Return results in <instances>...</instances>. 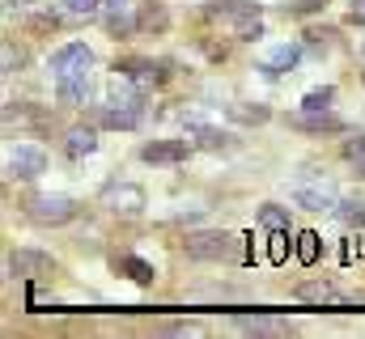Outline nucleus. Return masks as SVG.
I'll return each instance as SVG.
<instances>
[{"label": "nucleus", "instance_id": "obj_1", "mask_svg": "<svg viewBox=\"0 0 365 339\" xmlns=\"http://www.w3.org/2000/svg\"><path fill=\"white\" fill-rule=\"evenodd\" d=\"M204 21L217 26L221 34H230L234 43L264 38V9L255 0H208L204 4Z\"/></svg>", "mask_w": 365, "mask_h": 339}, {"label": "nucleus", "instance_id": "obj_2", "mask_svg": "<svg viewBox=\"0 0 365 339\" xmlns=\"http://www.w3.org/2000/svg\"><path fill=\"white\" fill-rule=\"evenodd\" d=\"M47 68H51L56 85H60V81H86V77H90V68H93V51L86 47V43H64L60 51H51Z\"/></svg>", "mask_w": 365, "mask_h": 339}, {"label": "nucleus", "instance_id": "obj_3", "mask_svg": "<svg viewBox=\"0 0 365 339\" xmlns=\"http://www.w3.org/2000/svg\"><path fill=\"white\" fill-rule=\"evenodd\" d=\"M238 242L242 238H230V234H191L182 246H187V259L195 263H221V259H242Z\"/></svg>", "mask_w": 365, "mask_h": 339}, {"label": "nucleus", "instance_id": "obj_4", "mask_svg": "<svg viewBox=\"0 0 365 339\" xmlns=\"http://www.w3.org/2000/svg\"><path fill=\"white\" fill-rule=\"evenodd\" d=\"M26 217L34 225H68L77 217V199H68V195H34V199H26Z\"/></svg>", "mask_w": 365, "mask_h": 339}, {"label": "nucleus", "instance_id": "obj_5", "mask_svg": "<svg viewBox=\"0 0 365 339\" xmlns=\"http://www.w3.org/2000/svg\"><path fill=\"white\" fill-rule=\"evenodd\" d=\"M43 170H47V153H43L38 145H9V153H4V174H9V178L30 182V178H38Z\"/></svg>", "mask_w": 365, "mask_h": 339}, {"label": "nucleus", "instance_id": "obj_6", "mask_svg": "<svg viewBox=\"0 0 365 339\" xmlns=\"http://www.w3.org/2000/svg\"><path fill=\"white\" fill-rule=\"evenodd\" d=\"M115 73H119V77H128L132 85H140V89L166 81V64H162V60H149V56H128V60H115Z\"/></svg>", "mask_w": 365, "mask_h": 339}, {"label": "nucleus", "instance_id": "obj_7", "mask_svg": "<svg viewBox=\"0 0 365 339\" xmlns=\"http://www.w3.org/2000/svg\"><path fill=\"white\" fill-rule=\"evenodd\" d=\"M102 204H106L110 212H119V217H140V212H145V191L132 187V182H110V187L102 191Z\"/></svg>", "mask_w": 365, "mask_h": 339}, {"label": "nucleus", "instance_id": "obj_8", "mask_svg": "<svg viewBox=\"0 0 365 339\" xmlns=\"http://www.w3.org/2000/svg\"><path fill=\"white\" fill-rule=\"evenodd\" d=\"M293 297H297V301H306V306H331V310L353 306V297H349V293H340V288H336V284H327V280L297 284V288H293Z\"/></svg>", "mask_w": 365, "mask_h": 339}, {"label": "nucleus", "instance_id": "obj_9", "mask_svg": "<svg viewBox=\"0 0 365 339\" xmlns=\"http://www.w3.org/2000/svg\"><path fill=\"white\" fill-rule=\"evenodd\" d=\"M136 9H140V4H132V0H106V4H102V13H106V30H110L115 38L136 34V30H140Z\"/></svg>", "mask_w": 365, "mask_h": 339}, {"label": "nucleus", "instance_id": "obj_10", "mask_svg": "<svg viewBox=\"0 0 365 339\" xmlns=\"http://www.w3.org/2000/svg\"><path fill=\"white\" fill-rule=\"evenodd\" d=\"M9 271L21 276V280H43V276L56 271V263H51V254H43V251H13L9 254Z\"/></svg>", "mask_w": 365, "mask_h": 339}, {"label": "nucleus", "instance_id": "obj_11", "mask_svg": "<svg viewBox=\"0 0 365 339\" xmlns=\"http://www.w3.org/2000/svg\"><path fill=\"white\" fill-rule=\"evenodd\" d=\"M187 149H191L187 140H149L140 149V157L153 166H179V162H187Z\"/></svg>", "mask_w": 365, "mask_h": 339}, {"label": "nucleus", "instance_id": "obj_12", "mask_svg": "<svg viewBox=\"0 0 365 339\" xmlns=\"http://www.w3.org/2000/svg\"><path fill=\"white\" fill-rule=\"evenodd\" d=\"M297 60H302V47H297V43H280L276 51H268V56L259 60V73H268V77H284Z\"/></svg>", "mask_w": 365, "mask_h": 339}, {"label": "nucleus", "instance_id": "obj_13", "mask_svg": "<svg viewBox=\"0 0 365 339\" xmlns=\"http://www.w3.org/2000/svg\"><path fill=\"white\" fill-rule=\"evenodd\" d=\"M289 123L302 127V132H344V119L331 115V110H302V115H293Z\"/></svg>", "mask_w": 365, "mask_h": 339}, {"label": "nucleus", "instance_id": "obj_14", "mask_svg": "<svg viewBox=\"0 0 365 339\" xmlns=\"http://www.w3.org/2000/svg\"><path fill=\"white\" fill-rule=\"evenodd\" d=\"M102 123H106V127H123V132H132V127L140 123V102H106Z\"/></svg>", "mask_w": 365, "mask_h": 339}, {"label": "nucleus", "instance_id": "obj_15", "mask_svg": "<svg viewBox=\"0 0 365 339\" xmlns=\"http://www.w3.org/2000/svg\"><path fill=\"white\" fill-rule=\"evenodd\" d=\"M293 204H297V208H310V212H336V208H340L327 187H297V191H293Z\"/></svg>", "mask_w": 365, "mask_h": 339}, {"label": "nucleus", "instance_id": "obj_16", "mask_svg": "<svg viewBox=\"0 0 365 339\" xmlns=\"http://www.w3.org/2000/svg\"><path fill=\"white\" fill-rule=\"evenodd\" d=\"M93 149H98V132L93 127H68V136H64V153L68 157H90Z\"/></svg>", "mask_w": 365, "mask_h": 339}, {"label": "nucleus", "instance_id": "obj_17", "mask_svg": "<svg viewBox=\"0 0 365 339\" xmlns=\"http://www.w3.org/2000/svg\"><path fill=\"white\" fill-rule=\"evenodd\" d=\"M238 327L251 331V335H284V331H289V323L268 318V314H238Z\"/></svg>", "mask_w": 365, "mask_h": 339}, {"label": "nucleus", "instance_id": "obj_18", "mask_svg": "<svg viewBox=\"0 0 365 339\" xmlns=\"http://www.w3.org/2000/svg\"><path fill=\"white\" fill-rule=\"evenodd\" d=\"M191 140L200 145V149H230L234 145V136L230 132H217V127H208V123H191Z\"/></svg>", "mask_w": 365, "mask_h": 339}, {"label": "nucleus", "instance_id": "obj_19", "mask_svg": "<svg viewBox=\"0 0 365 339\" xmlns=\"http://www.w3.org/2000/svg\"><path fill=\"white\" fill-rule=\"evenodd\" d=\"M115 267H119L128 280H136V284H153V263H145V259H136V254H115Z\"/></svg>", "mask_w": 365, "mask_h": 339}, {"label": "nucleus", "instance_id": "obj_20", "mask_svg": "<svg viewBox=\"0 0 365 339\" xmlns=\"http://www.w3.org/2000/svg\"><path fill=\"white\" fill-rule=\"evenodd\" d=\"M60 102H68V106L90 102V77L86 81H60Z\"/></svg>", "mask_w": 365, "mask_h": 339}, {"label": "nucleus", "instance_id": "obj_21", "mask_svg": "<svg viewBox=\"0 0 365 339\" xmlns=\"http://www.w3.org/2000/svg\"><path fill=\"white\" fill-rule=\"evenodd\" d=\"M259 225H264V229H289V208L264 204V208H259Z\"/></svg>", "mask_w": 365, "mask_h": 339}, {"label": "nucleus", "instance_id": "obj_22", "mask_svg": "<svg viewBox=\"0 0 365 339\" xmlns=\"http://www.w3.org/2000/svg\"><path fill=\"white\" fill-rule=\"evenodd\" d=\"M319 254H323V242H319V234H310V229H306V234H297V259H302L306 267H310Z\"/></svg>", "mask_w": 365, "mask_h": 339}, {"label": "nucleus", "instance_id": "obj_23", "mask_svg": "<svg viewBox=\"0 0 365 339\" xmlns=\"http://www.w3.org/2000/svg\"><path fill=\"white\" fill-rule=\"evenodd\" d=\"M230 115H234L238 123H264V119H268V106H259V102H255V106H251V102H238V106H230Z\"/></svg>", "mask_w": 365, "mask_h": 339}, {"label": "nucleus", "instance_id": "obj_24", "mask_svg": "<svg viewBox=\"0 0 365 339\" xmlns=\"http://www.w3.org/2000/svg\"><path fill=\"white\" fill-rule=\"evenodd\" d=\"M331 98H336V89H331V85L310 89V93L302 98V110H327V106H331Z\"/></svg>", "mask_w": 365, "mask_h": 339}, {"label": "nucleus", "instance_id": "obj_25", "mask_svg": "<svg viewBox=\"0 0 365 339\" xmlns=\"http://www.w3.org/2000/svg\"><path fill=\"white\" fill-rule=\"evenodd\" d=\"M344 162H349V166H357V174H365V136L344 140Z\"/></svg>", "mask_w": 365, "mask_h": 339}, {"label": "nucleus", "instance_id": "obj_26", "mask_svg": "<svg viewBox=\"0 0 365 339\" xmlns=\"http://www.w3.org/2000/svg\"><path fill=\"white\" fill-rule=\"evenodd\" d=\"M336 212H340L344 221H353V225H365V195H353V199H344Z\"/></svg>", "mask_w": 365, "mask_h": 339}, {"label": "nucleus", "instance_id": "obj_27", "mask_svg": "<svg viewBox=\"0 0 365 339\" xmlns=\"http://www.w3.org/2000/svg\"><path fill=\"white\" fill-rule=\"evenodd\" d=\"M60 4H64L68 17H93V13H102V0H60Z\"/></svg>", "mask_w": 365, "mask_h": 339}, {"label": "nucleus", "instance_id": "obj_28", "mask_svg": "<svg viewBox=\"0 0 365 339\" xmlns=\"http://www.w3.org/2000/svg\"><path fill=\"white\" fill-rule=\"evenodd\" d=\"M21 68V51L13 43H4V73H17Z\"/></svg>", "mask_w": 365, "mask_h": 339}, {"label": "nucleus", "instance_id": "obj_29", "mask_svg": "<svg viewBox=\"0 0 365 339\" xmlns=\"http://www.w3.org/2000/svg\"><path fill=\"white\" fill-rule=\"evenodd\" d=\"M349 21L353 26H365V0H349Z\"/></svg>", "mask_w": 365, "mask_h": 339}, {"label": "nucleus", "instance_id": "obj_30", "mask_svg": "<svg viewBox=\"0 0 365 339\" xmlns=\"http://www.w3.org/2000/svg\"><path fill=\"white\" fill-rule=\"evenodd\" d=\"M353 254H361V242L357 238H349V246H344V259H353Z\"/></svg>", "mask_w": 365, "mask_h": 339}, {"label": "nucleus", "instance_id": "obj_31", "mask_svg": "<svg viewBox=\"0 0 365 339\" xmlns=\"http://www.w3.org/2000/svg\"><path fill=\"white\" fill-rule=\"evenodd\" d=\"M319 4H323V0H297V9H302V13H310V9H319Z\"/></svg>", "mask_w": 365, "mask_h": 339}]
</instances>
